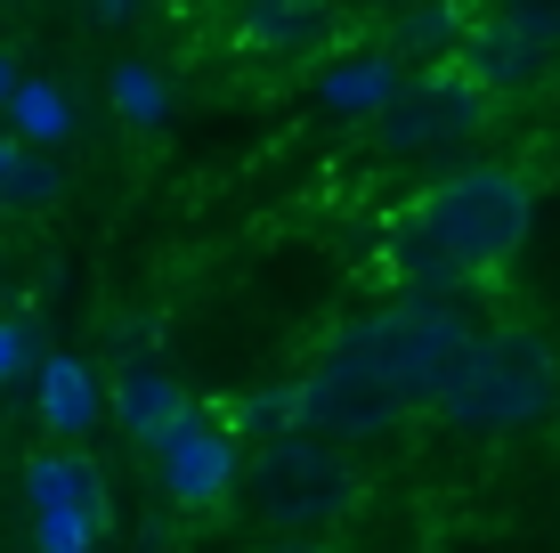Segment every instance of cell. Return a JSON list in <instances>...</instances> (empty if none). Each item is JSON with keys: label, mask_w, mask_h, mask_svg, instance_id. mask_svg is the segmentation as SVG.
I'll return each mask as SVG.
<instances>
[{"label": "cell", "mask_w": 560, "mask_h": 553, "mask_svg": "<svg viewBox=\"0 0 560 553\" xmlns=\"http://www.w3.org/2000/svg\"><path fill=\"white\" fill-rule=\"evenodd\" d=\"M415 228L455 261V269H471L479 285H495V277L520 261L528 228H536V187L520 180V171H504V163L447 171L439 187H422Z\"/></svg>", "instance_id": "1"}, {"label": "cell", "mask_w": 560, "mask_h": 553, "mask_svg": "<svg viewBox=\"0 0 560 553\" xmlns=\"http://www.w3.org/2000/svg\"><path fill=\"white\" fill-rule=\"evenodd\" d=\"M552 399H560V350L545 334L536 326H479L447 399L431 415H447L455 431H479V440H504V431L536 424Z\"/></svg>", "instance_id": "2"}, {"label": "cell", "mask_w": 560, "mask_h": 553, "mask_svg": "<svg viewBox=\"0 0 560 553\" xmlns=\"http://www.w3.org/2000/svg\"><path fill=\"white\" fill-rule=\"evenodd\" d=\"M471 334H479V326L455 310V301H439V293H398V301H382V310L350 318L334 342H350L358 358H374V367L407 391V407L422 415V407H439V399H447L463 350H471Z\"/></svg>", "instance_id": "3"}, {"label": "cell", "mask_w": 560, "mask_h": 553, "mask_svg": "<svg viewBox=\"0 0 560 553\" xmlns=\"http://www.w3.org/2000/svg\"><path fill=\"white\" fill-rule=\"evenodd\" d=\"M365 505V472L325 431H268L253 456V512L277 538H325Z\"/></svg>", "instance_id": "4"}, {"label": "cell", "mask_w": 560, "mask_h": 553, "mask_svg": "<svg viewBox=\"0 0 560 553\" xmlns=\"http://www.w3.org/2000/svg\"><path fill=\"white\" fill-rule=\"evenodd\" d=\"M495 90L479 82L463 57H431L422 73L398 82V99L374 114V139L382 155H455V147H471L479 130L495 123Z\"/></svg>", "instance_id": "5"}, {"label": "cell", "mask_w": 560, "mask_h": 553, "mask_svg": "<svg viewBox=\"0 0 560 553\" xmlns=\"http://www.w3.org/2000/svg\"><path fill=\"white\" fill-rule=\"evenodd\" d=\"M407 415H415L407 391H398L374 358H358L350 342H334V350L301 375V431H325V440H341V448L382 440V431H398Z\"/></svg>", "instance_id": "6"}, {"label": "cell", "mask_w": 560, "mask_h": 553, "mask_svg": "<svg viewBox=\"0 0 560 553\" xmlns=\"http://www.w3.org/2000/svg\"><path fill=\"white\" fill-rule=\"evenodd\" d=\"M25 505H33V545L42 553H90L114 529V497L98 464L73 448H49L25 464Z\"/></svg>", "instance_id": "7"}, {"label": "cell", "mask_w": 560, "mask_h": 553, "mask_svg": "<svg viewBox=\"0 0 560 553\" xmlns=\"http://www.w3.org/2000/svg\"><path fill=\"white\" fill-rule=\"evenodd\" d=\"M236 472H244L236 424H211V415H187V424L154 448V481H163V497L187 505V512H211L228 488H236Z\"/></svg>", "instance_id": "8"}, {"label": "cell", "mask_w": 560, "mask_h": 553, "mask_svg": "<svg viewBox=\"0 0 560 553\" xmlns=\"http://www.w3.org/2000/svg\"><path fill=\"white\" fill-rule=\"evenodd\" d=\"M455 57L495 90V99H512V90H536V82H545L560 49L545 42V33H528L520 16L495 9V16H471V25H463V49H455Z\"/></svg>", "instance_id": "9"}, {"label": "cell", "mask_w": 560, "mask_h": 553, "mask_svg": "<svg viewBox=\"0 0 560 553\" xmlns=\"http://www.w3.org/2000/svg\"><path fill=\"white\" fill-rule=\"evenodd\" d=\"M341 33L334 0H244L236 16V42L253 57H325Z\"/></svg>", "instance_id": "10"}, {"label": "cell", "mask_w": 560, "mask_h": 553, "mask_svg": "<svg viewBox=\"0 0 560 553\" xmlns=\"http://www.w3.org/2000/svg\"><path fill=\"white\" fill-rule=\"evenodd\" d=\"M114 415H122V431L139 448H163L196 407H187V391L171 383L163 367H122V383H114Z\"/></svg>", "instance_id": "11"}, {"label": "cell", "mask_w": 560, "mask_h": 553, "mask_svg": "<svg viewBox=\"0 0 560 553\" xmlns=\"http://www.w3.org/2000/svg\"><path fill=\"white\" fill-rule=\"evenodd\" d=\"M33 399H42V424L57 431V440L90 431V424H98V407H106V399H98V375H90L82 358H49V367H42V391H33Z\"/></svg>", "instance_id": "12"}, {"label": "cell", "mask_w": 560, "mask_h": 553, "mask_svg": "<svg viewBox=\"0 0 560 553\" xmlns=\"http://www.w3.org/2000/svg\"><path fill=\"white\" fill-rule=\"evenodd\" d=\"M398 82H407V73H398V57H382V49H365V57H334V66H325V99L334 106H365V114H382L398 99Z\"/></svg>", "instance_id": "13"}, {"label": "cell", "mask_w": 560, "mask_h": 553, "mask_svg": "<svg viewBox=\"0 0 560 553\" xmlns=\"http://www.w3.org/2000/svg\"><path fill=\"white\" fill-rule=\"evenodd\" d=\"M463 25H471V16H455V9H431V0H422V9H407V16H390V42L398 49H422V57H455L463 49Z\"/></svg>", "instance_id": "14"}, {"label": "cell", "mask_w": 560, "mask_h": 553, "mask_svg": "<svg viewBox=\"0 0 560 553\" xmlns=\"http://www.w3.org/2000/svg\"><path fill=\"white\" fill-rule=\"evenodd\" d=\"M9 123L25 130L33 147H49V139H66V130H73V106H66V90H49V82H16Z\"/></svg>", "instance_id": "15"}, {"label": "cell", "mask_w": 560, "mask_h": 553, "mask_svg": "<svg viewBox=\"0 0 560 553\" xmlns=\"http://www.w3.org/2000/svg\"><path fill=\"white\" fill-rule=\"evenodd\" d=\"M114 106H122L139 130H154V123L171 114V82H163L154 66H139V57H130V66H114Z\"/></svg>", "instance_id": "16"}, {"label": "cell", "mask_w": 560, "mask_h": 553, "mask_svg": "<svg viewBox=\"0 0 560 553\" xmlns=\"http://www.w3.org/2000/svg\"><path fill=\"white\" fill-rule=\"evenodd\" d=\"M49 196H57V171L33 155V147H9V204L33 212V204H49Z\"/></svg>", "instance_id": "17"}, {"label": "cell", "mask_w": 560, "mask_h": 553, "mask_svg": "<svg viewBox=\"0 0 560 553\" xmlns=\"http://www.w3.org/2000/svg\"><path fill=\"white\" fill-rule=\"evenodd\" d=\"M25 358H33V326H25V318H0V383H9Z\"/></svg>", "instance_id": "18"}, {"label": "cell", "mask_w": 560, "mask_h": 553, "mask_svg": "<svg viewBox=\"0 0 560 553\" xmlns=\"http://www.w3.org/2000/svg\"><path fill=\"white\" fill-rule=\"evenodd\" d=\"M16 82H25V73H16V57H0V106L16 99Z\"/></svg>", "instance_id": "19"}, {"label": "cell", "mask_w": 560, "mask_h": 553, "mask_svg": "<svg viewBox=\"0 0 560 553\" xmlns=\"http://www.w3.org/2000/svg\"><path fill=\"white\" fill-rule=\"evenodd\" d=\"M365 9H382V16H407V9H422V0H365Z\"/></svg>", "instance_id": "20"}, {"label": "cell", "mask_w": 560, "mask_h": 553, "mask_svg": "<svg viewBox=\"0 0 560 553\" xmlns=\"http://www.w3.org/2000/svg\"><path fill=\"white\" fill-rule=\"evenodd\" d=\"M268 553H317V538H277Z\"/></svg>", "instance_id": "21"}, {"label": "cell", "mask_w": 560, "mask_h": 553, "mask_svg": "<svg viewBox=\"0 0 560 553\" xmlns=\"http://www.w3.org/2000/svg\"><path fill=\"white\" fill-rule=\"evenodd\" d=\"M0 204H9V139H0Z\"/></svg>", "instance_id": "22"}, {"label": "cell", "mask_w": 560, "mask_h": 553, "mask_svg": "<svg viewBox=\"0 0 560 553\" xmlns=\"http://www.w3.org/2000/svg\"><path fill=\"white\" fill-rule=\"evenodd\" d=\"M98 16H130V0H98Z\"/></svg>", "instance_id": "23"}, {"label": "cell", "mask_w": 560, "mask_h": 553, "mask_svg": "<svg viewBox=\"0 0 560 553\" xmlns=\"http://www.w3.org/2000/svg\"><path fill=\"white\" fill-rule=\"evenodd\" d=\"M179 9H211V0H179Z\"/></svg>", "instance_id": "24"}]
</instances>
